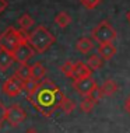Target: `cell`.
<instances>
[{
    "label": "cell",
    "mask_w": 130,
    "mask_h": 133,
    "mask_svg": "<svg viewBox=\"0 0 130 133\" xmlns=\"http://www.w3.org/2000/svg\"><path fill=\"white\" fill-rule=\"evenodd\" d=\"M14 62L16 60H14L13 53L7 52L4 49H0V71H7Z\"/></svg>",
    "instance_id": "8fae6325"
},
{
    "label": "cell",
    "mask_w": 130,
    "mask_h": 133,
    "mask_svg": "<svg viewBox=\"0 0 130 133\" xmlns=\"http://www.w3.org/2000/svg\"><path fill=\"white\" fill-rule=\"evenodd\" d=\"M104 62H105V60H104L102 57H101L98 53H97V55H91V56L88 57L87 64H88V67H90L92 71H95V70H99L101 67H102Z\"/></svg>",
    "instance_id": "e0dca14e"
},
{
    "label": "cell",
    "mask_w": 130,
    "mask_h": 133,
    "mask_svg": "<svg viewBox=\"0 0 130 133\" xmlns=\"http://www.w3.org/2000/svg\"><path fill=\"white\" fill-rule=\"evenodd\" d=\"M55 23L59 28H66L71 24V17L67 11H60L56 14L55 17Z\"/></svg>",
    "instance_id": "2e32d148"
},
{
    "label": "cell",
    "mask_w": 130,
    "mask_h": 133,
    "mask_svg": "<svg viewBox=\"0 0 130 133\" xmlns=\"http://www.w3.org/2000/svg\"><path fill=\"white\" fill-rule=\"evenodd\" d=\"M76 107H77V104H76V101H73V99H70V98H67L66 95L63 97L62 104H60V109H62V111H63V112L66 114V115H70L71 112H74Z\"/></svg>",
    "instance_id": "ac0fdd59"
},
{
    "label": "cell",
    "mask_w": 130,
    "mask_h": 133,
    "mask_svg": "<svg viewBox=\"0 0 130 133\" xmlns=\"http://www.w3.org/2000/svg\"><path fill=\"white\" fill-rule=\"evenodd\" d=\"M24 133H39V132H38L35 128H30V129H27V130H25Z\"/></svg>",
    "instance_id": "83f0119b"
},
{
    "label": "cell",
    "mask_w": 130,
    "mask_h": 133,
    "mask_svg": "<svg viewBox=\"0 0 130 133\" xmlns=\"http://www.w3.org/2000/svg\"><path fill=\"white\" fill-rule=\"evenodd\" d=\"M38 83H39V81L34 80V78H30V80L24 81V91H27V94H31V92L34 91L35 88H37Z\"/></svg>",
    "instance_id": "603a6c76"
},
{
    "label": "cell",
    "mask_w": 130,
    "mask_h": 133,
    "mask_svg": "<svg viewBox=\"0 0 130 133\" xmlns=\"http://www.w3.org/2000/svg\"><path fill=\"white\" fill-rule=\"evenodd\" d=\"M28 32L23 30H16L14 27H9L0 34V49L13 53L23 42L27 41Z\"/></svg>",
    "instance_id": "3957f363"
},
{
    "label": "cell",
    "mask_w": 130,
    "mask_h": 133,
    "mask_svg": "<svg viewBox=\"0 0 130 133\" xmlns=\"http://www.w3.org/2000/svg\"><path fill=\"white\" fill-rule=\"evenodd\" d=\"M63 97L64 94L62 90L55 83L49 78H43L31 94H27V99L42 116L50 118L57 109H60Z\"/></svg>",
    "instance_id": "6da1fadb"
},
{
    "label": "cell",
    "mask_w": 130,
    "mask_h": 133,
    "mask_svg": "<svg viewBox=\"0 0 130 133\" xmlns=\"http://www.w3.org/2000/svg\"><path fill=\"white\" fill-rule=\"evenodd\" d=\"M94 48V39H90V38H80L77 42H76V49H77L80 53L83 55H87L92 51Z\"/></svg>",
    "instance_id": "7c38bea8"
},
{
    "label": "cell",
    "mask_w": 130,
    "mask_h": 133,
    "mask_svg": "<svg viewBox=\"0 0 130 133\" xmlns=\"http://www.w3.org/2000/svg\"><path fill=\"white\" fill-rule=\"evenodd\" d=\"M35 53L37 52L32 49V46L25 41L13 52V56H14V60L18 64H25V63H28V60H30Z\"/></svg>",
    "instance_id": "ba28073f"
},
{
    "label": "cell",
    "mask_w": 130,
    "mask_h": 133,
    "mask_svg": "<svg viewBox=\"0 0 130 133\" xmlns=\"http://www.w3.org/2000/svg\"><path fill=\"white\" fill-rule=\"evenodd\" d=\"M98 87L97 81L90 76L85 78H81V80H74L73 81V88L76 90L77 94H80L81 97H88L91 92Z\"/></svg>",
    "instance_id": "52a82bcc"
},
{
    "label": "cell",
    "mask_w": 130,
    "mask_h": 133,
    "mask_svg": "<svg viewBox=\"0 0 130 133\" xmlns=\"http://www.w3.org/2000/svg\"><path fill=\"white\" fill-rule=\"evenodd\" d=\"M27 119V112L24 111V108L18 105V104H13L10 108H7V115H6V122L10 126L16 128L20 123Z\"/></svg>",
    "instance_id": "5b68a950"
},
{
    "label": "cell",
    "mask_w": 130,
    "mask_h": 133,
    "mask_svg": "<svg viewBox=\"0 0 130 133\" xmlns=\"http://www.w3.org/2000/svg\"><path fill=\"white\" fill-rule=\"evenodd\" d=\"M80 3L87 10H94L101 4V0H80Z\"/></svg>",
    "instance_id": "7402d4cb"
},
{
    "label": "cell",
    "mask_w": 130,
    "mask_h": 133,
    "mask_svg": "<svg viewBox=\"0 0 130 133\" xmlns=\"http://www.w3.org/2000/svg\"><path fill=\"white\" fill-rule=\"evenodd\" d=\"M45 76H46V67L41 62L31 64V78H34L37 81H42Z\"/></svg>",
    "instance_id": "4fadbf2b"
},
{
    "label": "cell",
    "mask_w": 130,
    "mask_h": 133,
    "mask_svg": "<svg viewBox=\"0 0 130 133\" xmlns=\"http://www.w3.org/2000/svg\"><path fill=\"white\" fill-rule=\"evenodd\" d=\"M92 73V70L88 67V64L81 62V60H77L74 62V67H73V73H71V78L74 80H81V78L90 77Z\"/></svg>",
    "instance_id": "9c48e42d"
},
{
    "label": "cell",
    "mask_w": 130,
    "mask_h": 133,
    "mask_svg": "<svg viewBox=\"0 0 130 133\" xmlns=\"http://www.w3.org/2000/svg\"><path fill=\"white\" fill-rule=\"evenodd\" d=\"M7 6H9L7 0H0V14H2V13L7 9Z\"/></svg>",
    "instance_id": "484cf974"
},
{
    "label": "cell",
    "mask_w": 130,
    "mask_h": 133,
    "mask_svg": "<svg viewBox=\"0 0 130 133\" xmlns=\"http://www.w3.org/2000/svg\"><path fill=\"white\" fill-rule=\"evenodd\" d=\"M98 55L102 57L105 62L111 60L112 57L116 55V46L113 45V42H105V44L98 45Z\"/></svg>",
    "instance_id": "30bf717a"
},
{
    "label": "cell",
    "mask_w": 130,
    "mask_h": 133,
    "mask_svg": "<svg viewBox=\"0 0 130 133\" xmlns=\"http://www.w3.org/2000/svg\"><path fill=\"white\" fill-rule=\"evenodd\" d=\"M2 91L9 97H17V95H20L21 91H24V81L13 74L11 77H9L3 83Z\"/></svg>",
    "instance_id": "8992f818"
},
{
    "label": "cell",
    "mask_w": 130,
    "mask_h": 133,
    "mask_svg": "<svg viewBox=\"0 0 130 133\" xmlns=\"http://www.w3.org/2000/svg\"><path fill=\"white\" fill-rule=\"evenodd\" d=\"M95 104H97V102L92 101L90 97H83V101L80 102V109H81L84 114H90V112L94 109Z\"/></svg>",
    "instance_id": "ffe728a7"
},
{
    "label": "cell",
    "mask_w": 130,
    "mask_h": 133,
    "mask_svg": "<svg viewBox=\"0 0 130 133\" xmlns=\"http://www.w3.org/2000/svg\"><path fill=\"white\" fill-rule=\"evenodd\" d=\"M125 109H126V112L130 114V95L126 98V101H125Z\"/></svg>",
    "instance_id": "4316f807"
},
{
    "label": "cell",
    "mask_w": 130,
    "mask_h": 133,
    "mask_svg": "<svg viewBox=\"0 0 130 133\" xmlns=\"http://www.w3.org/2000/svg\"><path fill=\"white\" fill-rule=\"evenodd\" d=\"M27 42L37 53H43L56 42V38L46 27L38 25L32 32H28Z\"/></svg>",
    "instance_id": "7a4b0ae2"
},
{
    "label": "cell",
    "mask_w": 130,
    "mask_h": 133,
    "mask_svg": "<svg viewBox=\"0 0 130 133\" xmlns=\"http://www.w3.org/2000/svg\"><path fill=\"white\" fill-rule=\"evenodd\" d=\"M18 24H20L21 30L25 31V32H28V30H30V28L35 24V21H34V18H32L30 14H23V16L18 18Z\"/></svg>",
    "instance_id": "d6986e66"
},
{
    "label": "cell",
    "mask_w": 130,
    "mask_h": 133,
    "mask_svg": "<svg viewBox=\"0 0 130 133\" xmlns=\"http://www.w3.org/2000/svg\"><path fill=\"white\" fill-rule=\"evenodd\" d=\"M101 88H102V92H104L105 97H112L119 90V85H118V83L115 80L108 78V80L104 81V84L101 85Z\"/></svg>",
    "instance_id": "5bb4252c"
},
{
    "label": "cell",
    "mask_w": 130,
    "mask_h": 133,
    "mask_svg": "<svg viewBox=\"0 0 130 133\" xmlns=\"http://www.w3.org/2000/svg\"><path fill=\"white\" fill-rule=\"evenodd\" d=\"M126 18H127V21H129V23H130V10H129V11H127V14H126Z\"/></svg>",
    "instance_id": "f1b7e54d"
},
{
    "label": "cell",
    "mask_w": 130,
    "mask_h": 133,
    "mask_svg": "<svg viewBox=\"0 0 130 133\" xmlns=\"http://www.w3.org/2000/svg\"><path fill=\"white\" fill-rule=\"evenodd\" d=\"M14 76H17L20 80L27 81L31 78V66H28L27 63L25 64H18V67L14 71Z\"/></svg>",
    "instance_id": "9a60e30c"
},
{
    "label": "cell",
    "mask_w": 130,
    "mask_h": 133,
    "mask_svg": "<svg viewBox=\"0 0 130 133\" xmlns=\"http://www.w3.org/2000/svg\"><path fill=\"white\" fill-rule=\"evenodd\" d=\"M88 97L92 99V101H95L97 104H98L101 99H102V97H105V95H104V92H102V88H101V87H97Z\"/></svg>",
    "instance_id": "cb8c5ba5"
},
{
    "label": "cell",
    "mask_w": 130,
    "mask_h": 133,
    "mask_svg": "<svg viewBox=\"0 0 130 133\" xmlns=\"http://www.w3.org/2000/svg\"><path fill=\"white\" fill-rule=\"evenodd\" d=\"M91 37L98 44H105V42H113L118 37V32L109 24V21L104 20L91 31Z\"/></svg>",
    "instance_id": "277c9868"
},
{
    "label": "cell",
    "mask_w": 130,
    "mask_h": 133,
    "mask_svg": "<svg viewBox=\"0 0 130 133\" xmlns=\"http://www.w3.org/2000/svg\"><path fill=\"white\" fill-rule=\"evenodd\" d=\"M73 67H74V62H71V60H66L62 66H60V71L64 74L66 77L71 78V73H73Z\"/></svg>",
    "instance_id": "44dd1931"
},
{
    "label": "cell",
    "mask_w": 130,
    "mask_h": 133,
    "mask_svg": "<svg viewBox=\"0 0 130 133\" xmlns=\"http://www.w3.org/2000/svg\"><path fill=\"white\" fill-rule=\"evenodd\" d=\"M6 115H7V108L4 107V104L0 101V125L6 121Z\"/></svg>",
    "instance_id": "d4e9b609"
}]
</instances>
